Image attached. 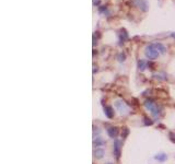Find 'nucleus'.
Returning a JSON list of instances; mask_svg holds the SVG:
<instances>
[{"mask_svg":"<svg viewBox=\"0 0 175 164\" xmlns=\"http://www.w3.org/2000/svg\"><path fill=\"white\" fill-rule=\"evenodd\" d=\"M146 56L149 59H155V58L159 57V55H160V53L158 52V49L155 48V46H154L153 44H151V45H149V46L146 47Z\"/></svg>","mask_w":175,"mask_h":164,"instance_id":"obj_1","label":"nucleus"},{"mask_svg":"<svg viewBox=\"0 0 175 164\" xmlns=\"http://www.w3.org/2000/svg\"><path fill=\"white\" fill-rule=\"evenodd\" d=\"M131 4L141 11H143V12H147L149 10V4H148L147 0H132Z\"/></svg>","mask_w":175,"mask_h":164,"instance_id":"obj_2","label":"nucleus"},{"mask_svg":"<svg viewBox=\"0 0 175 164\" xmlns=\"http://www.w3.org/2000/svg\"><path fill=\"white\" fill-rule=\"evenodd\" d=\"M115 105H116V107H117L118 110H119V112H121L122 114H123V113L125 114V113H127V112H128V107H127V105H126L124 102H122V101H118V102H116V104H115Z\"/></svg>","mask_w":175,"mask_h":164,"instance_id":"obj_3","label":"nucleus"},{"mask_svg":"<svg viewBox=\"0 0 175 164\" xmlns=\"http://www.w3.org/2000/svg\"><path fill=\"white\" fill-rule=\"evenodd\" d=\"M146 106H147V108H149V110L152 112V114H153V115H158L157 106H155V105H154V104L152 103L151 101H147V102H146Z\"/></svg>","mask_w":175,"mask_h":164,"instance_id":"obj_4","label":"nucleus"},{"mask_svg":"<svg viewBox=\"0 0 175 164\" xmlns=\"http://www.w3.org/2000/svg\"><path fill=\"white\" fill-rule=\"evenodd\" d=\"M107 134H108V136H110L111 138H115L118 134V130L116 127H112V128L107 129Z\"/></svg>","mask_w":175,"mask_h":164,"instance_id":"obj_5","label":"nucleus"},{"mask_svg":"<svg viewBox=\"0 0 175 164\" xmlns=\"http://www.w3.org/2000/svg\"><path fill=\"white\" fill-rule=\"evenodd\" d=\"M154 46H155V48L158 49V52L159 53H161V54H164L165 53V50H166V48H165L162 44H160V43H155V44H153Z\"/></svg>","mask_w":175,"mask_h":164,"instance_id":"obj_6","label":"nucleus"},{"mask_svg":"<svg viewBox=\"0 0 175 164\" xmlns=\"http://www.w3.org/2000/svg\"><path fill=\"white\" fill-rule=\"evenodd\" d=\"M104 154V151L102 149H97L94 151V157H97V159H101V157H103Z\"/></svg>","mask_w":175,"mask_h":164,"instance_id":"obj_7","label":"nucleus"},{"mask_svg":"<svg viewBox=\"0 0 175 164\" xmlns=\"http://www.w3.org/2000/svg\"><path fill=\"white\" fill-rule=\"evenodd\" d=\"M138 67H139V69L141 70V71H143L145 69L147 68V64L145 60H139L138 61Z\"/></svg>","mask_w":175,"mask_h":164,"instance_id":"obj_8","label":"nucleus"},{"mask_svg":"<svg viewBox=\"0 0 175 164\" xmlns=\"http://www.w3.org/2000/svg\"><path fill=\"white\" fill-rule=\"evenodd\" d=\"M119 37H121V41H123V42H124V41H126V39H127V37H128V36H127V33H126L125 30H122V31H121V34H119Z\"/></svg>","mask_w":175,"mask_h":164,"instance_id":"obj_9","label":"nucleus"},{"mask_svg":"<svg viewBox=\"0 0 175 164\" xmlns=\"http://www.w3.org/2000/svg\"><path fill=\"white\" fill-rule=\"evenodd\" d=\"M115 153H116V157H119V142L117 140H115Z\"/></svg>","mask_w":175,"mask_h":164,"instance_id":"obj_10","label":"nucleus"},{"mask_svg":"<svg viewBox=\"0 0 175 164\" xmlns=\"http://www.w3.org/2000/svg\"><path fill=\"white\" fill-rule=\"evenodd\" d=\"M105 111H106V112H105V114H106L107 117H108V118L113 117V113H112V108H111V107H107Z\"/></svg>","mask_w":175,"mask_h":164,"instance_id":"obj_11","label":"nucleus"},{"mask_svg":"<svg viewBox=\"0 0 175 164\" xmlns=\"http://www.w3.org/2000/svg\"><path fill=\"white\" fill-rule=\"evenodd\" d=\"M155 159H157V160H160V161H164V160H166V155L163 153L158 154L157 157H155Z\"/></svg>","mask_w":175,"mask_h":164,"instance_id":"obj_12","label":"nucleus"},{"mask_svg":"<svg viewBox=\"0 0 175 164\" xmlns=\"http://www.w3.org/2000/svg\"><path fill=\"white\" fill-rule=\"evenodd\" d=\"M97 141H95V142H94L95 144H97V147H99L100 144H103V143H104V141L101 139V138H97Z\"/></svg>","mask_w":175,"mask_h":164,"instance_id":"obj_13","label":"nucleus"},{"mask_svg":"<svg viewBox=\"0 0 175 164\" xmlns=\"http://www.w3.org/2000/svg\"><path fill=\"white\" fill-rule=\"evenodd\" d=\"M118 58H119V59H118L119 61H124V60H125V56H124V55H123V56L121 55V56H119Z\"/></svg>","mask_w":175,"mask_h":164,"instance_id":"obj_14","label":"nucleus"},{"mask_svg":"<svg viewBox=\"0 0 175 164\" xmlns=\"http://www.w3.org/2000/svg\"><path fill=\"white\" fill-rule=\"evenodd\" d=\"M172 36H173V37L175 38V33H172Z\"/></svg>","mask_w":175,"mask_h":164,"instance_id":"obj_15","label":"nucleus"},{"mask_svg":"<svg viewBox=\"0 0 175 164\" xmlns=\"http://www.w3.org/2000/svg\"><path fill=\"white\" fill-rule=\"evenodd\" d=\"M108 164H111V163H108Z\"/></svg>","mask_w":175,"mask_h":164,"instance_id":"obj_16","label":"nucleus"}]
</instances>
